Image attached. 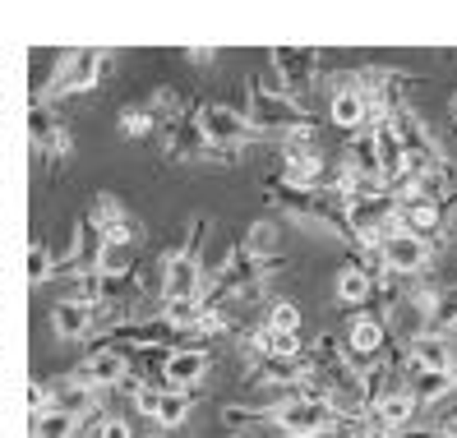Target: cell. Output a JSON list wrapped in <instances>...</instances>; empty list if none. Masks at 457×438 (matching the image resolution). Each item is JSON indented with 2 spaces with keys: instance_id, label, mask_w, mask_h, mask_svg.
Wrapping results in <instances>:
<instances>
[{
  "instance_id": "19",
  "label": "cell",
  "mask_w": 457,
  "mask_h": 438,
  "mask_svg": "<svg viewBox=\"0 0 457 438\" xmlns=\"http://www.w3.org/2000/svg\"><path fill=\"white\" fill-rule=\"evenodd\" d=\"M263 327L268 333H282V337H301V305H295V300H273Z\"/></svg>"
},
{
  "instance_id": "8",
  "label": "cell",
  "mask_w": 457,
  "mask_h": 438,
  "mask_svg": "<svg viewBox=\"0 0 457 438\" xmlns=\"http://www.w3.org/2000/svg\"><path fill=\"white\" fill-rule=\"evenodd\" d=\"M208 346H171L162 355V383L167 388H180V393H195L204 374H208Z\"/></svg>"
},
{
  "instance_id": "16",
  "label": "cell",
  "mask_w": 457,
  "mask_h": 438,
  "mask_svg": "<svg viewBox=\"0 0 457 438\" xmlns=\"http://www.w3.org/2000/svg\"><path fill=\"white\" fill-rule=\"evenodd\" d=\"M51 333H56L61 342H79L93 333V310H79L70 305V300H56L51 305Z\"/></svg>"
},
{
  "instance_id": "29",
  "label": "cell",
  "mask_w": 457,
  "mask_h": 438,
  "mask_svg": "<svg viewBox=\"0 0 457 438\" xmlns=\"http://www.w3.org/2000/svg\"><path fill=\"white\" fill-rule=\"evenodd\" d=\"M448 112H453V120H457V93H453V102H448Z\"/></svg>"
},
{
  "instance_id": "28",
  "label": "cell",
  "mask_w": 457,
  "mask_h": 438,
  "mask_svg": "<svg viewBox=\"0 0 457 438\" xmlns=\"http://www.w3.org/2000/svg\"><path fill=\"white\" fill-rule=\"evenodd\" d=\"M185 56H190L195 65H208L212 56H218V51H212V46H190V51H185Z\"/></svg>"
},
{
  "instance_id": "23",
  "label": "cell",
  "mask_w": 457,
  "mask_h": 438,
  "mask_svg": "<svg viewBox=\"0 0 457 438\" xmlns=\"http://www.w3.org/2000/svg\"><path fill=\"white\" fill-rule=\"evenodd\" d=\"M116 125H120V134H125V139H144V134H153V129H157V120H153V112H148V106H125Z\"/></svg>"
},
{
  "instance_id": "20",
  "label": "cell",
  "mask_w": 457,
  "mask_h": 438,
  "mask_svg": "<svg viewBox=\"0 0 457 438\" xmlns=\"http://www.w3.org/2000/svg\"><path fill=\"white\" fill-rule=\"evenodd\" d=\"M79 434V420L65 416V410H42L33 416V438H74Z\"/></svg>"
},
{
  "instance_id": "1",
  "label": "cell",
  "mask_w": 457,
  "mask_h": 438,
  "mask_svg": "<svg viewBox=\"0 0 457 438\" xmlns=\"http://www.w3.org/2000/svg\"><path fill=\"white\" fill-rule=\"evenodd\" d=\"M268 425L278 429V438H328L333 425H337V416H333L328 401L301 397V388H295L291 397L278 401V410L268 416Z\"/></svg>"
},
{
  "instance_id": "25",
  "label": "cell",
  "mask_w": 457,
  "mask_h": 438,
  "mask_svg": "<svg viewBox=\"0 0 457 438\" xmlns=\"http://www.w3.org/2000/svg\"><path fill=\"white\" fill-rule=\"evenodd\" d=\"M102 438H134V429H129L125 416H112V410H106L102 416Z\"/></svg>"
},
{
  "instance_id": "9",
  "label": "cell",
  "mask_w": 457,
  "mask_h": 438,
  "mask_svg": "<svg viewBox=\"0 0 457 438\" xmlns=\"http://www.w3.org/2000/svg\"><path fill=\"white\" fill-rule=\"evenodd\" d=\"M397 222H402V231H411V236H420L425 244H435V240L444 236V227H448V203L416 194V199H407V203H397Z\"/></svg>"
},
{
  "instance_id": "15",
  "label": "cell",
  "mask_w": 457,
  "mask_h": 438,
  "mask_svg": "<svg viewBox=\"0 0 457 438\" xmlns=\"http://www.w3.org/2000/svg\"><path fill=\"white\" fill-rule=\"evenodd\" d=\"M162 153L167 157H185V161H195V157H208V144H204V134L195 129V120H167V134H162Z\"/></svg>"
},
{
  "instance_id": "24",
  "label": "cell",
  "mask_w": 457,
  "mask_h": 438,
  "mask_svg": "<svg viewBox=\"0 0 457 438\" xmlns=\"http://www.w3.org/2000/svg\"><path fill=\"white\" fill-rule=\"evenodd\" d=\"M144 106L153 112V120H157V116H171V120H180V93H176V88H157V93H153Z\"/></svg>"
},
{
  "instance_id": "18",
  "label": "cell",
  "mask_w": 457,
  "mask_h": 438,
  "mask_svg": "<svg viewBox=\"0 0 457 438\" xmlns=\"http://www.w3.org/2000/svg\"><path fill=\"white\" fill-rule=\"evenodd\" d=\"M370 291H374V282L365 277V272H361L356 263H342V272H337V282H333V295L342 300V305H352V310L370 305Z\"/></svg>"
},
{
  "instance_id": "6",
  "label": "cell",
  "mask_w": 457,
  "mask_h": 438,
  "mask_svg": "<svg viewBox=\"0 0 457 438\" xmlns=\"http://www.w3.org/2000/svg\"><path fill=\"white\" fill-rule=\"evenodd\" d=\"M379 254H384V272H388V277L411 282V277H420V272L429 268V259H435V244H425V240L411 236V231H393V236L379 244Z\"/></svg>"
},
{
  "instance_id": "3",
  "label": "cell",
  "mask_w": 457,
  "mask_h": 438,
  "mask_svg": "<svg viewBox=\"0 0 457 438\" xmlns=\"http://www.w3.org/2000/svg\"><path fill=\"white\" fill-rule=\"evenodd\" d=\"M195 129L204 134L208 148H245L254 139V125L245 120V112L222 106V102H204L195 112Z\"/></svg>"
},
{
  "instance_id": "14",
  "label": "cell",
  "mask_w": 457,
  "mask_h": 438,
  "mask_svg": "<svg viewBox=\"0 0 457 438\" xmlns=\"http://www.w3.org/2000/svg\"><path fill=\"white\" fill-rule=\"evenodd\" d=\"M416 397L407 393V388H393L388 397H379V401H374V410H370V416L374 420H379V425H388L393 434H402V429H407V425H416Z\"/></svg>"
},
{
  "instance_id": "7",
  "label": "cell",
  "mask_w": 457,
  "mask_h": 438,
  "mask_svg": "<svg viewBox=\"0 0 457 438\" xmlns=\"http://www.w3.org/2000/svg\"><path fill=\"white\" fill-rule=\"evenodd\" d=\"M328 120H333L342 134L370 129V106H365V93L356 88L352 74H337V79H333V88H328Z\"/></svg>"
},
{
  "instance_id": "13",
  "label": "cell",
  "mask_w": 457,
  "mask_h": 438,
  "mask_svg": "<svg viewBox=\"0 0 457 438\" xmlns=\"http://www.w3.org/2000/svg\"><path fill=\"white\" fill-rule=\"evenodd\" d=\"M402 351H407V360L416 369H457L453 337H444V333H420L411 346H402Z\"/></svg>"
},
{
  "instance_id": "22",
  "label": "cell",
  "mask_w": 457,
  "mask_h": 438,
  "mask_svg": "<svg viewBox=\"0 0 457 438\" xmlns=\"http://www.w3.org/2000/svg\"><path fill=\"white\" fill-rule=\"evenodd\" d=\"M245 254L273 259V254H278V227H273V222H254V227L245 231Z\"/></svg>"
},
{
  "instance_id": "12",
  "label": "cell",
  "mask_w": 457,
  "mask_h": 438,
  "mask_svg": "<svg viewBox=\"0 0 457 438\" xmlns=\"http://www.w3.org/2000/svg\"><path fill=\"white\" fill-rule=\"evenodd\" d=\"M273 65H278V74H282V93L287 97H295L301 88H310L314 84V51H291V46H273Z\"/></svg>"
},
{
  "instance_id": "5",
  "label": "cell",
  "mask_w": 457,
  "mask_h": 438,
  "mask_svg": "<svg viewBox=\"0 0 457 438\" xmlns=\"http://www.w3.org/2000/svg\"><path fill=\"white\" fill-rule=\"evenodd\" d=\"M204 259L190 250H176L162 263V305H199L204 300Z\"/></svg>"
},
{
  "instance_id": "17",
  "label": "cell",
  "mask_w": 457,
  "mask_h": 438,
  "mask_svg": "<svg viewBox=\"0 0 457 438\" xmlns=\"http://www.w3.org/2000/svg\"><path fill=\"white\" fill-rule=\"evenodd\" d=\"M195 410V393H180V388H162L157 393V406H153V425L157 429H180Z\"/></svg>"
},
{
  "instance_id": "4",
  "label": "cell",
  "mask_w": 457,
  "mask_h": 438,
  "mask_svg": "<svg viewBox=\"0 0 457 438\" xmlns=\"http://www.w3.org/2000/svg\"><path fill=\"white\" fill-rule=\"evenodd\" d=\"M70 378L79 383V388H88V393H116L120 383L129 378V351L106 342V346L88 351L84 360L70 369Z\"/></svg>"
},
{
  "instance_id": "21",
  "label": "cell",
  "mask_w": 457,
  "mask_h": 438,
  "mask_svg": "<svg viewBox=\"0 0 457 438\" xmlns=\"http://www.w3.org/2000/svg\"><path fill=\"white\" fill-rule=\"evenodd\" d=\"M56 254H51V244L46 240H33V250H29V282H56Z\"/></svg>"
},
{
  "instance_id": "10",
  "label": "cell",
  "mask_w": 457,
  "mask_h": 438,
  "mask_svg": "<svg viewBox=\"0 0 457 438\" xmlns=\"http://www.w3.org/2000/svg\"><path fill=\"white\" fill-rule=\"evenodd\" d=\"M402 388L416 397V406H444V401L457 393V369H416V365L407 360Z\"/></svg>"
},
{
  "instance_id": "27",
  "label": "cell",
  "mask_w": 457,
  "mask_h": 438,
  "mask_svg": "<svg viewBox=\"0 0 457 438\" xmlns=\"http://www.w3.org/2000/svg\"><path fill=\"white\" fill-rule=\"evenodd\" d=\"M361 438H397L388 425H379V420H374V416H365L361 420Z\"/></svg>"
},
{
  "instance_id": "26",
  "label": "cell",
  "mask_w": 457,
  "mask_h": 438,
  "mask_svg": "<svg viewBox=\"0 0 457 438\" xmlns=\"http://www.w3.org/2000/svg\"><path fill=\"white\" fill-rule=\"evenodd\" d=\"M435 434L439 438H457V406H444L435 416Z\"/></svg>"
},
{
  "instance_id": "11",
  "label": "cell",
  "mask_w": 457,
  "mask_h": 438,
  "mask_svg": "<svg viewBox=\"0 0 457 438\" xmlns=\"http://www.w3.org/2000/svg\"><path fill=\"white\" fill-rule=\"evenodd\" d=\"M346 355H361V360H379L388 346V323L374 318L370 310H356L352 323H346Z\"/></svg>"
},
{
  "instance_id": "2",
  "label": "cell",
  "mask_w": 457,
  "mask_h": 438,
  "mask_svg": "<svg viewBox=\"0 0 457 438\" xmlns=\"http://www.w3.org/2000/svg\"><path fill=\"white\" fill-rule=\"evenodd\" d=\"M102 65H106L102 51H65V56L56 61V74H51V84L42 88L37 102L74 97V93H93V88H97V79H102Z\"/></svg>"
}]
</instances>
